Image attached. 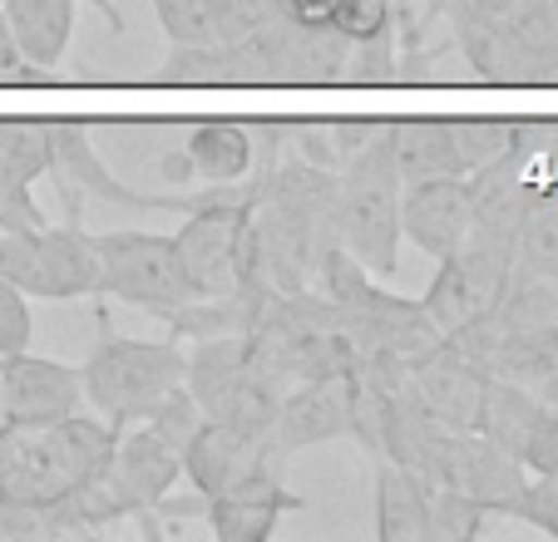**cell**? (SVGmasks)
<instances>
[{
  "label": "cell",
  "instance_id": "1",
  "mask_svg": "<svg viewBox=\"0 0 558 542\" xmlns=\"http://www.w3.org/2000/svg\"><path fill=\"white\" fill-rule=\"evenodd\" d=\"M119 429L99 415H60L11 424L0 419V498L31 513L35 532H60V518L109 469Z\"/></svg>",
  "mask_w": 558,
  "mask_h": 542
},
{
  "label": "cell",
  "instance_id": "2",
  "mask_svg": "<svg viewBox=\"0 0 558 542\" xmlns=\"http://www.w3.org/2000/svg\"><path fill=\"white\" fill-rule=\"evenodd\" d=\"M99 341L80 366V385H85V405L114 429L134 424L148 405L183 385V350L179 335L163 341H129L109 325V306H95Z\"/></svg>",
  "mask_w": 558,
  "mask_h": 542
},
{
  "label": "cell",
  "instance_id": "3",
  "mask_svg": "<svg viewBox=\"0 0 558 542\" xmlns=\"http://www.w3.org/2000/svg\"><path fill=\"white\" fill-rule=\"evenodd\" d=\"M401 188L405 183L380 138L337 173V208H331L337 247H347L380 282H390L401 267Z\"/></svg>",
  "mask_w": 558,
  "mask_h": 542
},
{
  "label": "cell",
  "instance_id": "4",
  "mask_svg": "<svg viewBox=\"0 0 558 542\" xmlns=\"http://www.w3.org/2000/svg\"><path fill=\"white\" fill-rule=\"evenodd\" d=\"M183 390L193 395V405L203 409V419L247 429V434H272V415L282 385L267 380L253 366L243 335H208L193 341V350L183 355Z\"/></svg>",
  "mask_w": 558,
  "mask_h": 542
},
{
  "label": "cell",
  "instance_id": "5",
  "mask_svg": "<svg viewBox=\"0 0 558 542\" xmlns=\"http://www.w3.org/2000/svg\"><path fill=\"white\" fill-rule=\"evenodd\" d=\"M0 276L45 301H99L95 232L80 218L60 227H0Z\"/></svg>",
  "mask_w": 558,
  "mask_h": 542
},
{
  "label": "cell",
  "instance_id": "6",
  "mask_svg": "<svg viewBox=\"0 0 558 542\" xmlns=\"http://www.w3.org/2000/svg\"><path fill=\"white\" fill-rule=\"evenodd\" d=\"M380 144L401 183L470 177L474 168L495 163L514 144V124L509 119H390L380 124Z\"/></svg>",
  "mask_w": 558,
  "mask_h": 542
},
{
  "label": "cell",
  "instance_id": "7",
  "mask_svg": "<svg viewBox=\"0 0 558 542\" xmlns=\"http://www.w3.org/2000/svg\"><path fill=\"white\" fill-rule=\"evenodd\" d=\"M95 257H99V301H124L134 311L169 321L179 306L193 301L189 282H183V261L173 237L163 232H95Z\"/></svg>",
  "mask_w": 558,
  "mask_h": 542
},
{
  "label": "cell",
  "instance_id": "8",
  "mask_svg": "<svg viewBox=\"0 0 558 542\" xmlns=\"http://www.w3.org/2000/svg\"><path fill=\"white\" fill-rule=\"evenodd\" d=\"M509 282H514V247H509V242H495V237H474L470 232L464 247H454L450 257H440L421 306L435 321V331L450 335V331H460V325H470V321L495 311L499 296L509 292Z\"/></svg>",
  "mask_w": 558,
  "mask_h": 542
},
{
  "label": "cell",
  "instance_id": "9",
  "mask_svg": "<svg viewBox=\"0 0 558 542\" xmlns=\"http://www.w3.org/2000/svg\"><path fill=\"white\" fill-rule=\"evenodd\" d=\"M287 459L277 454L272 434H247V429L203 419L193 439L183 444V479L193 483L198 498H218V493L257 489V483H282Z\"/></svg>",
  "mask_w": 558,
  "mask_h": 542
},
{
  "label": "cell",
  "instance_id": "10",
  "mask_svg": "<svg viewBox=\"0 0 558 542\" xmlns=\"http://www.w3.org/2000/svg\"><path fill=\"white\" fill-rule=\"evenodd\" d=\"M54 183H60L64 202H70V218L80 212V198H99L109 208H134V212H189L198 208L203 193H138L124 188L105 163H99V148L89 138V124L80 119H54Z\"/></svg>",
  "mask_w": 558,
  "mask_h": 542
},
{
  "label": "cell",
  "instance_id": "11",
  "mask_svg": "<svg viewBox=\"0 0 558 542\" xmlns=\"http://www.w3.org/2000/svg\"><path fill=\"white\" fill-rule=\"evenodd\" d=\"M474 79L558 84V21L548 11V0H519L509 15H499Z\"/></svg>",
  "mask_w": 558,
  "mask_h": 542
},
{
  "label": "cell",
  "instance_id": "12",
  "mask_svg": "<svg viewBox=\"0 0 558 542\" xmlns=\"http://www.w3.org/2000/svg\"><path fill=\"white\" fill-rule=\"evenodd\" d=\"M247 45L257 54L263 84H341L351 54V40L337 25H292L277 15L247 35Z\"/></svg>",
  "mask_w": 558,
  "mask_h": 542
},
{
  "label": "cell",
  "instance_id": "13",
  "mask_svg": "<svg viewBox=\"0 0 558 542\" xmlns=\"http://www.w3.org/2000/svg\"><path fill=\"white\" fill-rule=\"evenodd\" d=\"M74 409H85L80 366L35 355L31 345L0 355V419H11V424H35V419L74 415Z\"/></svg>",
  "mask_w": 558,
  "mask_h": 542
},
{
  "label": "cell",
  "instance_id": "14",
  "mask_svg": "<svg viewBox=\"0 0 558 542\" xmlns=\"http://www.w3.org/2000/svg\"><path fill=\"white\" fill-rule=\"evenodd\" d=\"M474 232L470 177H421L401 188V242L425 251L430 261L450 257Z\"/></svg>",
  "mask_w": 558,
  "mask_h": 542
},
{
  "label": "cell",
  "instance_id": "15",
  "mask_svg": "<svg viewBox=\"0 0 558 542\" xmlns=\"http://www.w3.org/2000/svg\"><path fill=\"white\" fill-rule=\"evenodd\" d=\"M331 439H351V375L287 385L282 399H277V415H272L277 454L292 459L302 448L331 444Z\"/></svg>",
  "mask_w": 558,
  "mask_h": 542
},
{
  "label": "cell",
  "instance_id": "16",
  "mask_svg": "<svg viewBox=\"0 0 558 542\" xmlns=\"http://www.w3.org/2000/svg\"><path fill=\"white\" fill-rule=\"evenodd\" d=\"M253 168H257L253 124H232V119L189 124L183 144L163 158V173L173 183H247Z\"/></svg>",
  "mask_w": 558,
  "mask_h": 542
},
{
  "label": "cell",
  "instance_id": "17",
  "mask_svg": "<svg viewBox=\"0 0 558 542\" xmlns=\"http://www.w3.org/2000/svg\"><path fill=\"white\" fill-rule=\"evenodd\" d=\"M485 385H489V370L474 366L470 355H464L454 341H445V335L421 355V360H411V390L450 429H474Z\"/></svg>",
  "mask_w": 558,
  "mask_h": 542
},
{
  "label": "cell",
  "instance_id": "18",
  "mask_svg": "<svg viewBox=\"0 0 558 542\" xmlns=\"http://www.w3.org/2000/svg\"><path fill=\"white\" fill-rule=\"evenodd\" d=\"M302 508L306 498L292 493L287 483H257V489L218 493V498H193L189 513H198L218 542H272V532L282 528L287 513Z\"/></svg>",
  "mask_w": 558,
  "mask_h": 542
},
{
  "label": "cell",
  "instance_id": "19",
  "mask_svg": "<svg viewBox=\"0 0 558 542\" xmlns=\"http://www.w3.org/2000/svg\"><path fill=\"white\" fill-rule=\"evenodd\" d=\"M524 464L509 454V448H499L495 439L474 434V429H460L450 444V464H445V483L460 493H470V498H480L489 513H499L505 518L509 498H514L519 489H524Z\"/></svg>",
  "mask_w": 558,
  "mask_h": 542
},
{
  "label": "cell",
  "instance_id": "20",
  "mask_svg": "<svg viewBox=\"0 0 558 542\" xmlns=\"http://www.w3.org/2000/svg\"><path fill=\"white\" fill-rule=\"evenodd\" d=\"M430 489L421 473L396 459H376V538L380 542H425Z\"/></svg>",
  "mask_w": 558,
  "mask_h": 542
},
{
  "label": "cell",
  "instance_id": "21",
  "mask_svg": "<svg viewBox=\"0 0 558 542\" xmlns=\"http://www.w3.org/2000/svg\"><path fill=\"white\" fill-rule=\"evenodd\" d=\"M0 11H5L15 45L35 70L50 74L64 60L74 40V0H5Z\"/></svg>",
  "mask_w": 558,
  "mask_h": 542
},
{
  "label": "cell",
  "instance_id": "22",
  "mask_svg": "<svg viewBox=\"0 0 558 542\" xmlns=\"http://www.w3.org/2000/svg\"><path fill=\"white\" fill-rule=\"evenodd\" d=\"M376 138L380 124H371V119H296V124H287V148L316 168H331V173H341Z\"/></svg>",
  "mask_w": 558,
  "mask_h": 542
},
{
  "label": "cell",
  "instance_id": "23",
  "mask_svg": "<svg viewBox=\"0 0 558 542\" xmlns=\"http://www.w3.org/2000/svg\"><path fill=\"white\" fill-rule=\"evenodd\" d=\"M544 399H538L534 385H519V380H505V375H489L485 385V399H480V415H474V434L495 439L499 448H509L519 459V444H524L529 424L538 419Z\"/></svg>",
  "mask_w": 558,
  "mask_h": 542
},
{
  "label": "cell",
  "instance_id": "24",
  "mask_svg": "<svg viewBox=\"0 0 558 542\" xmlns=\"http://www.w3.org/2000/svg\"><path fill=\"white\" fill-rule=\"evenodd\" d=\"M514 271L519 276H538V282H558V198L554 193H534L524 222L514 232Z\"/></svg>",
  "mask_w": 558,
  "mask_h": 542
},
{
  "label": "cell",
  "instance_id": "25",
  "mask_svg": "<svg viewBox=\"0 0 558 542\" xmlns=\"http://www.w3.org/2000/svg\"><path fill=\"white\" fill-rule=\"evenodd\" d=\"M495 513L480 498L450 489V483H435L430 489V518H425V542H470L485 532V522Z\"/></svg>",
  "mask_w": 558,
  "mask_h": 542
},
{
  "label": "cell",
  "instance_id": "26",
  "mask_svg": "<svg viewBox=\"0 0 558 542\" xmlns=\"http://www.w3.org/2000/svg\"><path fill=\"white\" fill-rule=\"evenodd\" d=\"M396 25L371 40H351V54H347V84H396L401 79V50H396Z\"/></svg>",
  "mask_w": 558,
  "mask_h": 542
},
{
  "label": "cell",
  "instance_id": "27",
  "mask_svg": "<svg viewBox=\"0 0 558 542\" xmlns=\"http://www.w3.org/2000/svg\"><path fill=\"white\" fill-rule=\"evenodd\" d=\"M505 518H519V522H529V528H538V532H548V538H558V473H548V479L529 473L524 489L509 498Z\"/></svg>",
  "mask_w": 558,
  "mask_h": 542
},
{
  "label": "cell",
  "instance_id": "28",
  "mask_svg": "<svg viewBox=\"0 0 558 542\" xmlns=\"http://www.w3.org/2000/svg\"><path fill=\"white\" fill-rule=\"evenodd\" d=\"M272 21L267 0H208V40H247Z\"/></svg>",
  "mask_w": 558,
  "mask_h": 542
},
{
  "label": "cell",
  "instance_id": "29",
  "mask_svg": "<svg viewBox=\"0 0 558 542\" xmlns=\"http://www.w3.org/2000/svg\"><path fill=\"white\" fill-rule=\"evenodd\" d=\"M154 15L169 35V45L208 40V0H154Z\"/></svg>",
  "mask_w": 558,
  "mask_h": 542
},
{
  "label": "cell",
  "instance_id": "30",
  "mask_svg": "<svg viewBox=\"0 0 558 542\" xmlns=\"http://www.w3.org/2000/svg\"><path fill=\"white\" fill-rule=\"evenodd\" d=\"M519 464H524V473H538V479L558 473V409H538V419L529 424L524 444H519Z\"/></svg>",
  "mask_w": 558,
  "mask_h": 542
},
{
  "label": "cell",
  "instance_id": "31",
  "mask_svg": "<svg viewBox=\"0 0 558 542\" xmlns=\"http://www.w3.org/2000/svg\"><path fill=\"white\" fill-rule=\"evenodd\" d=\"M35 335V321H31V296L21 292L15 282L0 276V355L11 350H25Z\"/></svg>",
  "mask_w": 558,
  "mask_h": 542
},
{
  "label": "cell",
  "instance_id": "32",
  "mask_svg": "<svg viewBox=\"0 0 558 542\" xmlns=\"http://www.w3.org/2000/svg\"><path fill=\"white\" fill-rule=\"evenodd\" d=\"M331 25H337L347 40H371V35L396 25V0H341V11Z\"/></svg>",
  "mask_w": 558,
  "mask_h": 542
},
{
  "label": "cell",
  "instance_id": "33",
  "mask_svg": "<svg viewBox=\"0 0 558 542\" xmlns=\"http://www.w3.org/2000/svg\"><path fill=\"white\" fill-rule=\"evenodd\" d=\"M0 227H45L40 202L25 188H15L5 173H0Z\"/></svg>",
  "mask_w": 558,
  "mask_h": 542
},
{
  "label": "cell",
  "instance_id": "34",
  "mask_svg": "<svg viewBox=\"0 0 558 542\" xmlns=\"http://www.w3.org/2000/svg\"><path fill=\"white\" fill-rule=\"evenodd\" d=\"M40 79H45V70H35L21 54V45H15V35H11V21L0 11V84H40Z\"/></svg>",
  "mask_w": 558,
  "mask_h": 542
},
{
  "label": "cell",
  "instance_id": "35",
  "mask_svg": "<svg viewBox=\"0 0 558 542\" xmlns=\"http://www.w3.org/2000/svg\"><path fill=\"white\" fill-rule=\"evenodd\" d=\"M277 21H292V25H331L341 11V0H267Z\"/></svg>",
  "mask_w": 558,
  "mask_h": 542
},
{
  "label": "cell",
  "instance_id": "36",
  "mask_svg": "<svg viewBox=\"0 0 558 542\" xmlns=\"http://www.w3.org/2000/svg\"><path fill=\"white\" fill-rule=\"evenodd\" d=\"M534 390H538V399H544L548 409H558V370H554V375H548V380H538Z\"/></svg>",
  "mask_w": 558,
  "mask_h": 542
},
{
  "label": "cell",
  "instance_id": "37",
  "mask_svg": "<svg viewBox=\"0 0 558 542\" xmlns=\"http://www.w3.org/2000/svg\"><path fill=\"white\" fill-rule=\"evenodd\" d=\"M89 5H95V11L105 15V21L114 25V30H124V15H119V5H114V0H89Z\"/></svg>",
  "mask_w": 558,
  "mask_h": 542
},
{
  "label": "cell",
  "instance_id": "38",
  "mask_svg": "<svg viewBox=\"0 0 558 542\" xmlns=\"http://www.w3.org/2000/svg\"><path fill=\"white\" fill-rule=\"evenodd\" d=\"M548 11H554V21H558V0H548Z\"/></svg>",
  "mask_w": 558,
  "mask_h": 542
}]
</instances>
